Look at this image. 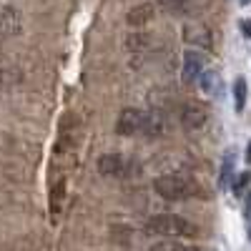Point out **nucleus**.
I'll use <instances>...</instances> for the list:
<instances>
[{
  "label": "nucleus",
  "instance_id": "nucleus-12",
  "mask_svg": "<svg viewBox=\"0 0 251 251\" xmlns=\"http://www.w3.org/2000/svg\"><path fill=\"white\" fill-rule=\"evenodd\" d=\"M63 199H66V181H58V183H53V188H50V214H53V219L60 214Z\"/></svg>",
  "mask_w": 251,
  "mask_h": 251
},
{
  "label": "nucleus",
  "instance_id": "nucleus-11",
  "mask_svg": "<svg viewBox=\"0 0 251 251\" xmlns=\"http://www.w3.org/2000/svg\"><path fill=\"white\" fill-rule=\"evenodd\" d=\"M20 33V15L13 8H0V35Z\"/></svg>",
  "mask_w": 251,
  "mask_h": 251
},
{
  "label": "nucleus",
  "instance_id": "nucleus-9",
  "mask_svg": "<svg viewBox=\"0 0 251 251\" xmlns=\"http://www.w3.org/2000/svg\"><path fill=\"white\" fill-rule=\"evenodd\" d=\"M166 128V118L158 113V111H149V113H143V126H141V133L143 136H149V138H156L161 136Z\"/></svg>",
  "mask_w": 251,
  "mask_h": 251
},
{
  "label": "nucleus",
  "instance_id": "nucleus-18",
  "mask_svg": "<svg viewBox=\"0 0 251 251\" xmlns=\"http://www.w3.org/2000/svg\"><path fill=\"white\" fill-rule=\"evenodd\" d=\"M249 183H251V174L246 171L244 176H239V178H236V183H234V194H236V196H244V191L249 188Z\"/></svg>",
  "mask_w": 251,
  "mask_h": 251
},
{
  "label": "nucleus",
  "instance_id": "nucleus-2",
  "mask_svg": "<svg viewBox=\"0 0 251 251\" xmlns=\"http://www.w3.org/2000/svg\"><path fill=\"white\" fill-rule=\"evenodd\" d=\"M153 188L161 199H169V201H186L191 196H201V188L199 183L186 176V174H166V176H158L153 181Z\"/></svg>",
  "mask_w": 251,
  "mask_h": 251
},
{
  "label": "nucleus",
  "instance_id": "nucleus-23",
  "mask_svg": "<svg viewBox=\"0 0 251 251\" xmlns=\"http://www.w3.org/2000/svg\"><path fill=\"white\" fill-rule=\"evenodd\" d=\"M239 3H241V5H249V3H251V0H239Z\"/></svg>",
  "mask_w": 251,
  "mask_h": 251
},
{
  "label": "nucleus",
  "instance_id": "nucleus-6",
  "mask_svg": "<svg viewBox=\"0 0 251 251\" xmlns=\"http://www.w3.org/2000/svg\"><path fill=\"white\" fill-rule=\"evenodd\" d=\"M203 55L201 53H196V50H186L183 53V68H181V78H183V83H191V80H196L199 78V73L203 71Z\"/></svg>",
  "mask_w": 251,
  "mask_h": 251
},
{
  "label": "nucleus",
  "instance_id": "nucleus-13",
  "mask_svg": "<svg viewBox=\"0 0 251 251\" xmlns=\"http://www.w3.org/2000/svg\"><path fill=\"white\" fill-rule=\"evenodd\" d=\"M23 78L20 75V71L15 66H10V63L0 60V86H15V83Z\"/></svg>",
  "mask_w": 251,
  "mask_h": 251
},
{
  "label": "nucleus",
  "instance_id": "nucleus-14",
  "mask_svg": "<svg viewBox=\"0 0 251 251\" xmlns=\"http://www.w3.org/2000/svg\"><path fill=\"white\" fill-rule=\"evenodd\" d=\"M246 98H249L246 80H244V78H236V80H234V108H236V113H241V111H244Z\"/></svg>",
  "mask_w": 251,
  "mask_h": 251
},
{
  "label": "nucleus",
  "instance_id": "nucleus-3",
  "mask_svg": "<svg viewBox=\"0 0 251 251\" xmlns=\"http://www.w3.org/2000/svg\"><path fill=\"white\" fill-rule=\"evenodd\" d=\"M208 121V108L199 100H186L181 106V123L183 128L188 131H196V128H203V123Z\"/></svg>",
  "mask_w": 251,
  "mask_h": 251
},
{
  "label": "nucleus",
  "instance_id": "nucleus-4",
  "mask_svg": "<svg viewBox=\"0 0 251 251\" xmlns=\"http://www.w3.org/2000/svg\"><path fill=\"white\" fill-rule=\"evenodd\" d=\"M141 126H143V111L123 108L116 118V133L118 136H136V133H141Z\"/></svg>",
  "mask_w": 251,
  "mask_h": 251
},
{
  "label": "nucleus",
  "instance_id": "nucleus-10",
  "mask_svg": "<svg viewBox=\"0 0 251 251\" xmlns=\"http://www.w3.org/2000/svg\"><path fill=\"white\" fill-rule=\"evenodd\" d=\"M123 169H126V161L118 153H103L98 158V171L103 176H118V174H123Z\"/></svg>",
  "mask_w": 251,
  "mask_h": 251
},
{
  "label": "nucleus",
  "instance_id": "nucleus-8",
  "mask_svg": "<svg viewBox=\"0 0 251 251\" xmlns=\"http://www.w3.org/2000/svg\"><path fill=\"white\" fill-rule=\"evenodd\" d=\"M196 80H199V88H201L203 96H219V93H221L224 83H221V75H219L216 71H206V68H203Z\"/></svg>",
  "mask_w": 251,
  "mask_h": 251
},
{
  "label": "nucleus",
  "instance_id": "nucleus-21",
  "mask_svg": "<svg viewBox=\"0 0 251 251\" xmlns=\"http://www.w3.org/2000/svg\"><path fill=\"white\" fill-rule=\"evenodd\" d=\"M239 28H241V33H244L246 38H251V20H241Z\"/></svg>",
  "mask_w": 251,
  "mask_h": 251
},
{
  "label": "nucleus",
  "instance_id": "nucleus-1",
  "mask_svg": "<svg viewBox=\"0 0 251 251\" xmlns=\"http://www.w3.org/2000/svg\"><path fill=\"white\" fill-rule=\"evenodd\" d=\"M146 231L163 239H194L199 236V226L183 216L174 214H156L146 221Z\"/></svg>",
  "mask_w": 251,
  "mask_h": 251
},
{
  "label": "nucleus",
  "instance_id": "nucleus-22",
  "mask_svg": "<svg viewBox=\"0 0 251 251\" xmlns=\"http://www.w3.org/2000/svg\"><path fill=\"white\" fill-rule=\"evenodd\" d=\"M246 161L251 163V141H249V146H246Z\"/></svg>",
  "mask_w": 251,
  "mask_h": 251
},
{
  "label": "nucleus",
  "instance_id": "nucleus-7",
  "mask_svg": "<svg viewBox=\"0 0 251 251\" xmlns=\"http://www.w3.org/2000/svg\"><path fill=\"white\" fill-rule=\"evenodd\" d=\"M151 20H153V5H149V3H138L126 13V23L131 28H143V25H149Z\"/></svg>",
  "mask_w": 251,
  "mask_h": 251
},
{
  "label": "nucleus",
  "instance_id": "nucleus-15",
  "mask_svg": "<svg viewBox=\"0 0 251 251\" xmlns=\"http://www.w3.org/2000/svg\"><path fill=\"white\" fill-rule=\"evenodd\" d=\"M231 176H234V153H226L224 166H221V176H219V186L228 188L231 186Z\"/></svg>",
  "mask_w": 251,
  "mask_h": 251
},
{
  "label": "nucleus",
  "instance_id": "nucleus-5",
  "mask_svg": "<svg viewBox=\"0 0 251 251\" xmlns=\"http://www.w3.org/2000/svg\"><path fill=\"white\" fill-rule=\"evenodd\" d=\"M181 35H183V40H186L188 46L206 48V50H211V46H214V35H211V30H208L206 25H199V23L186 25Z\"/></svg>",
  "mask_w": 251,
  "mask_h": 251
},
{
  "label": "nucleus",
  "instance_id": "nucleus-20",
  "mask_svg": "<svg viewBox=\"0 0 251 251\" xmlns=\"http://www.w3.org/2000/svg\"><path fill=\"white\" fill-rule=\"evenodd\" d=\"M156 3H161V5H166V8H176V5L188 3V0H156Z\"/></svg>",
  "mask_w": 251,
  "mask_h": 251
},
{
  "label": "nucleus",
  "instance_id": "nucleus-16",
  "mask_svg": "<svg viewBox=\"0 0 251 251\" xmlns=\"http://www.w3.org/2000/svg\"><path fill=\"white\" fill-rule=\"evenodd\" d=\"M151 251H199V249L188 244H178V241H158L151 246Z\"/></svg>",
  "mask_w": 251,
  "mask_h": 251
},
{
  "label": "nucleus",
  "instance_id": "nucleus-19",
  "mask_svg": "<svg viewBox=\"0 0 251 251\" xmlns=\"http://www.w3.org/2000/svg\"><path fill=\"white\" fill-rule=\"evenodd\" d=\"M244 216L249 221V239H251V194L246 196V208H244Z\"/></svg>",
  "mask_w": 251,
  "mask_h": 251
},
{
  "label": "nucleus",
  "instance_id": "nucleus-17",
  "mask_svg": "<svg viewBox=\"0 0 251 251\" xmlns=\"http://www.w3.org/2000/svg\"><path fill=\"white\" fill-rule=\"evenodd\" d=\"M126 43H128L131 50H149L151 43H153V38L151 35H128V38H126Z\"/></svg>",
  "mask_w": 251,
  "mask_h": 251
}]
</instances>
